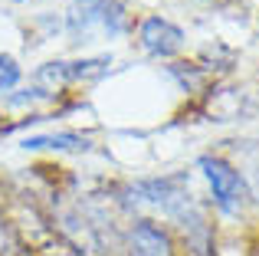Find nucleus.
Instances as JSON below:
<instances>
[{
    "label": "nucleus",
    "instance_id": "nucleus-1",
    "mask_svg": "<svg viewBox=\"0 0 259 256\" xmlns=\"http://www.w3.org/2000/svg\"><path fill=\"white\" fill-rule=\"evenodd\" d=\"M63 26L69 43L76 46L118 39L132 30V10L125 0H69Z\"/></svg>",
    "mask_w": 259,
    "mask_h": 256
},
{
    "label": "nucleus",
    "instance_id": "nucleus-2",
    "mask_svg": "<svg viewBox=\"0 0 259 256\" xmlns=\"http://www.w3.org/2000/svg\"><path fill=\"white\" fill-rule=\"evenodd\" d=\"M197 167H200L203 181L210 187V197H213L217 210L223 217H240L246 210L249 197H253V187L246 184V174L236 171L223 154H200Z\"/></svg>",
    "mask_w": 259,
    "mask_h": 256
},
{
    "label": "nucleus",
    "instance_id": "nucleus-3",
    "mask_svg": "<svg viewBox=\"0 0 259 256\" xmlns=\"http://www.w3.org/2000/svg\"><path fill=\"white\" fill-rule=\"evenodd\" d=\"M112 53H102V56H82V59H50L33 72V82L39 89L59 92L69 82H99L112 72Z\"/></svg>",
    "mask_w": 259,
    "mask_h": 256
},
{
    "label": "nucleus",
    "instance_id": "nucleus-4",
    "mask_svg": "<svg viewBox=\"0 0 259 256\" xmlns=\"http://www.w3.org/2000/svg\"><path fill=\"white\" fill-rule=\"evenodd\" d=\"M121 250L125 256H177V240L164 224L151 217H138L128 224L125 237H121Z\"/></svg>",
    "mask_w": 259,
    "mask_h": 256
},
{
    "label": "nucleus",
    "instance_id": "nucleus-5",
    "mask_svg": "<svg viewBox=\"0 0 259 256\" xmlns=\"http://www.w3.org/2000/svg\"><path fill=\"white\" fill-rule=\"evenodd\" d=\"M187 33L164 17H145L138 23V46L154 59H171L184 50Z\"/></svg>",
    "mask_w": 259,
    "mask_h": 256
},
{
    "label": "nucleus",
    "instance_id": "nucleus-6",
    "mask_svg": "<svg viewBox=\"0 0 259 256\" xmlns=\"http://www.w3.org/2000/svg\"><path fill=\"white\" fill-rule=\"evenodd\" d=\"M95 141L89 135L79 132H53V135H26L23 138V151H56V154H85L92 151Z\"/></svg>",
    "mask_w": 259,
    "mask_h": 256
},
{
    "label": "nucleus",
    "instance_id": "nucleus-7",
    "mask_svg": "<svg viewBox=\"0 0 259 256\" xmlns=\"http://www.w3.org/2000/svg\"><path fill=\"white\" fill-rule=\"evenodd\" d=\"M0 256H26L23 237H20L17 224L0 210Z\"/></svg>",
    "mask_w": 259,
    "mask_h": 256
},
{
    "label": "nucleus",
    "instance_id": "nucleus-8",
    "mask_svg": "<svg viewBox=\"0 0 259 256\" xmlns=\"http://www.w3.org/2000/svg\"><path fill=\"white\" fill-rule=\"evenodd\" d=\"M20 79H23V66H20L10 53H0V99L10 96L20 86Z\"/></svg>",
    "mask_w": 259,
    "mask_h": 256
},
{
    "label": "nucleus",
    "instance_id": "nucleus-9",
    "mask_svg": "<svg viewBox=\"0 0 259 256\" xmlns=\"http://www.w3.org/2000/svg\"><path fill=\"white\" fill-rule=\"evenodd\" d=\"M171 76L184 86V89H194V86L203 79V72H200V66H194V63H174L171 66Z\"/></svg>",
    "mask_w": 259,
    "mask_h": 256
},
{
    "label": "nucleus",
    "instance_id": "nucleus-10",
    "mask_svg": "<svg viewBox=\"0 0 259 256\" xmlns=\"http://www.w3.org/2000/svg\"><path fill=\"white\" fill-rule=\"evenodd\" d=\"M10 4H20V0H10Z\"/></svg>",
    "mask_w": 259,
    "mask_h": 256
}]
</instances>
